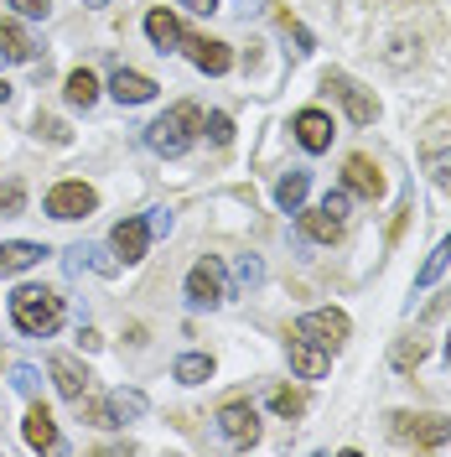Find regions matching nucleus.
<instances>
[{
	"label": "nucleus",
	"instance_id": "nucleus-13",
	"mask_svg": "<svg viewBox=\"0 0 451 457\" xmlns=\"http://www.w3.org/2000/svg\"><path fill=\"white\" fill-rule=\"evenodd\" d=\"M114 255L125 260V265H135V260H145V250H151V228H145V219H119L110 234Z\"/></svg>",
	"mask_w": 451,
	"mask_h": 457
},
{
	"label": "nucleus",
	"instance_id": "nucleus-22",
	"mask_svg": "<svg viewBox=\"0 0 451 457\" xmlns=\"http://www.w3.org/2000/svg\"><path fill=\"white\" fill-rule=\"evenodd\" d=\"M0 53L11 57V62H31L37 47H31V37L16 27V21H0Z\"/></svg>",
	"mask_w": 451,
	"mask_h": 457
},
{
	"label": "nucleus",
	"instance_id": "nucleus-20",
	"mask_svg": "<svg viewBox=\"0 0 451 457\" xmlns=\"http://www.w3.org/2000/svg\"><path fill=\"white\" fill-rule=\"evenodd\" d=\"M307 193H311V171H285L281 182H275V203H281L285 213H296V208H301V203H307Z\"/></svg>",
	"mask_w": 451,
	"mask_h": 457
},
{
	"label": "nucleus",
	"instance_id": "nucleus-39",
	"mask_svg": "<svg viewBox=\"0 0 451 457\" xmlns=\"http://www.w3.org/2000/svg\"><path fill=\"white\" fill-rule=\"evenodd\" d=\"M447 359H451V338H447Z\"/></svg>",
	"mask_w": 451,
	"mask_h": 457
},
{
	"label": "nucleus",
	"instance_id": "nucleus-5",
	"mask_svg": "<svg viewBox=\"0 0 451 457\" xmlns=\"http://www.w3.org/2000/svg\"><path fill=\"white\" fill-rule=\"evenodd\" d=\"M285 353H291V370L301 374V379H322V374L332 370L327 343H316L311 333H301V328H291V333H285Z\"/></svg>",
	"mask_w": 451,
	"mask_h": 457
},
{
	"label": "nucleus",
	"instance_id": "nucleus-36",
	"mask_svg": "<svg viewBox=\"0 0 451 457\" xmlns=\"http://www.w3.org/2000/svg\"><path fill=\"white\" fill-rule=\"evenodd\" d=\"M37 385H42L37 370H31V364H16V390H21V395H37Z\"/></svg>",
	"mask_w": 451,
	"mask_h": 457
},
{
	"label": "nucleus",
	"instance_id": "nucleus-14",
	"mask_svg": "<svg viewBox=\"0 0 451 457\" xmlns=\"http://www.w3.org/2000/svg\"><path fill=\"white\" fill-rule=\"evenodd\" d=\"M342 187L358 193V198H379V193H384V177H379V167H373L368 156H348V162H342Z\"/></svg>",
	"mask_w": 451,
	"mask_h": 457
},
{
	"label": "nucleus",
	"instance_id": "nucleus-19",
	"mask_svg": "<svg viewBox=\"0 0 451 457\" xmlns=\"http://www.w3.org/2000/svg\"><path fill=\"white\" fill-rule=\"evenodd\" d=\"M145 37L156 42V53H182V27L171 11H151L145 16Z\"/></svg>",
	"mask_w": 451,
	"mask_h": 457
},
{
	"label": "nucleus",
	"instance_id": "nucleus-40",
	"mask_svg": "<svg viewBox=\"0 0 451 457\" xmlns=\"http://www.w3.org/2000/svg\"><path fill=\"white\" fill-rule=\"evenodd\" d=\"M0 62H5V53H0Z\"/></svg>",
	"mask_w": 451,
	"mask_h": 457
},
{
	"label": "nucleus",
	"instance_id": "nucleus-4",
	"mask_svg": "<svg viewBox=\"0 0 451 457\" xmlns=\"http://www.w3.org/2000/svg\"><path fill=\"white\" fill-rule=\"evenodd\" d=\"M390 436L415 442V447H441V442H451V421L447 416H410V411H395V416H390Z\"/></svg>",
	"mask_w": 451,
	"mask_h": 457
},
{
	"label": "nucleus",
	"instance_id": "nucleus-9",
	"mask_svg": "<svg viewBox=\"0 0 451 457\" xmlns=\"http://www.w3.org/2000/svg\"><path fill=\"white\" fill-rule=\"evenodd\" d=\"M291 130H296V141H301V151H311V156H322V151H332V114L322 110H301L296 120H291Z\"/></svg>",
	"mask_w": 451,
	"mask_h": 457
},
{
	"label": "nucleus",
	"instance_id": "nucleus-18",
	"mask_svg": "<svg viewBox=\"0 0 451 457\" xmlns=\"http://www.w3.org/2000/svg\"><path fill=\"white\" fill-rule=\"evenodd\" d=\"M53 385H57V395H62V400H73V405H78V400L88 395V370H78L68 353H57V359H53Z\"/></svg>",
	"mask_w": 451,
	"mask_h": 457
},
{
	"label": "nucleus",
	"instance_id": "nucleus-38",
	"mask_svg": "<svg viewBox=\"0 0 451 457\" xmlns=\"http://www.w3.org/2000/svg\"><path fill=\"white\" fill-rule=\"evenodd\" d=\"M11 94H16V88H11L5 79H0V104H11Z\"/></svg>",
	"mask_w": 451,
	"mask_h": 457
},
{
	"label": "nucleus",
	"instance_id": "nucleus-21",
	"mask_svg": "<svg viewBox=\"0 0 451 457\" xmlns=\"http://www.w3.org/2000/svg\"><path fill=\"white\" fill-rule=\"evenodd\" d=\"M62 94H68V104H73V110H88V104L99 99V79H94L88 68H73V73H68V84H62Z\"/></svg>",
	"mask_w": 451,
	"mask_h": 457
},
{
	"label": "nucleus",
	"instance_id": "nucleus-29",
	"mask_svg": "<svg viewBox=\"0 0 451 457\" xmlns=\"http://www.w3.org/2000/svg\"><path fill=\"white\" fill-rule=\"evenodd\" d=\"M21 208H27V187L21 182H5L0 187V219H16Z\"/></svg>",
	"mask_w": 451,
	"mask_h": 457
},
{
	"label": "nucleus",
	"instance_id": "nucleus-26",
	"mask_svg": "<svg viewBox=\"0 0 451 457\" xmlns=\"http://www.w3.org/2000/svg\"><path fill=\"white\" fill-rule=\"evenodd\" d=\"M270 411H275V416H285V421H291V416H301V411H307V395H301V390H270Z\"/></svg>",
	"mask_w": 451,
	"mask_h": 457
},
{
	"label": "nucleus",
	"instance_id": "nucleus-16",
	"mask_svg": "<svg viewBox=\"0 0 451 457\" xmlns=\"http://www.w3.org/2000/svg\"><path fill=\"white\" fill-rule=\"evenodd\" d=\"M21 436H27L31 453H57V427H53V411L47 405H31L27 421H21Z\"/></svg>",
	"mask_w": 451,
	"mask_h": 457
},
{
	"label": "nucleus",
	"instance_id": "nucleus-3",
	"mask_svg": "<svg viewBox=\"0 0 451 457\" xmlns=\"http://www.w3.org/2000/svg\"><path fill=\"white\" fill-rule=\"evenodd\" d=\"M301 213V234L316 239V245H338L342 228H348V187L342 193H327L316 208H296Z\"/></svg>",
	"mask_w": 451,
	"mask_h": 457
},
{
	"label": "nucleus",
	"instance_id": "nucleus-37",
	"mask_svg": "<svg viewBox=\"0 0 451 457\" xmlns=\"http://www.w3.org/2000/svg\"><path fill=\"white\" fill-rule=\"evenodd\" d=\"M176 5H187L193 16H213V11H218V0H176Z\"/></svg>",
	"mask_w": 451,
	"mask_h": 457
},
{
	"label": "nucleus",
	"instance_id": "nucleus-24",
	"mask_svg": "<svg viewBox=\"0 0 451 457\" xmlns=\"http://www.w3.org/2000/svg\"><path fill=\"white\" fill-rule=\"evenodd\" d=\"M425 171H430V182L441 187V193H451V145H425Z\"/></svg>",
	"mask_w": 451,
	"mask_h": 457
},
{
	"label": "nucleus",
	"instance_id": "nucleus-31",
	"mask_svg": "<svg viewBox=\"0 0 451 457\" xmlns=\"http://www.w3.org/2000/svg\"><path fill=\"white\" fill-rule=\"evenodd\" d=\"M114 411H119V421H125V416H141V411H145V395H141V390H114Z\"/></svg>",
	"mask_w": 451,
	"mask_h": 457
},
{
	"label": "nucleus",
	"instance_id": "nucleus-2",
	"mask_svg": "<svg viewBox=\"0 0 451 457\" xmlns=\"http://www.w3.org/2000/svg\"><path fill=\"white\" fill-rule=\"evenodd\" d=\"M198 136H202V110L198 104H171V110L145 130V141H151L156 156H182Z\"/></svg>",
	"mask_w": 451,
	"mask_h": 457
},
{
	"label": "nucleus",
	"instance_id": "nucleus-8",
	"mask_svg": "<svg viewBox=\"0 0 451 457\" xmlns=\"http://www.w3.org/2000/svg\"><path fill=\"white\" fill-rule=\"evenodd\" d=\"M218 431L234 447H254L259 442V411H254L250 400H228L224 411H218Z\"/></svg>",
	"mask_w": 451,
	"mask_h": 457
},
{
	"label": "nucleus",
	"instance_id": "nucleus-6",
	"mask_svg": "<svg viewBox=\"0 0 451 457\" xmlns=\"http://www.w3.org/2000/svg\"><path fill=\"white\" fill-rule=\"evenodd\" d=\"M228 296V276H224V265L213 255H202L193 270H187V302L193 307H218Z\"/></svg>",
	"mask_w": 451,
	"mask_h": 457
},
{
	"label": "nucleus",
	"instance_id": "nucleus-28",
	"mask_svg": "<svg viewBox=\"0 0 451 457\" xmlns=\"http://www.w3.org/2000/svg\"><path fill=\"white\" fill-rule=\"evenodd\" d=\"M390 359H395V370H415V364L425 359V343H421V338H399Z\"/></svg>",
	"mask_w": 451,
	"mask_h": 457
},
{
	"label": "nucleus",
	"instance_id": "nucleus-11",
	"mask_svg": "<svg viewBox=\"0 0 451 457\" xmlns=\"http://www.w3.org/2000/svg\"><path fill=\"white\" fill-rule=\"evenodd\" d=\"M182 53L193 57V68L213 73V79L234 68V53H228V42H213V37H187V31H182Z\"/></svg>",
	"mask_w": 451,
	"mask_h": 457
},
{
	"label": "nucleus",
	"instance_id": "nucleus-34",
	"mask_svg": "<svg viewBox=\"0 0 451 457\" xmlns=\"http://www.w3.org/2000/svg\"><path fill=\"white\" fill-rule=\"evenodd\" d=\"M234 270H239V281H244V286H259V281H265V265H259L254 255H244Z\"/></svg>",
	"mask_w": 451,
	"mask_h": 457
},
{
	"label": "nucleus",
	"instance_id": "nucleus-7",
	"mask_svg": "<svg viewBox=\"0 0 451 457\" xmlns=\"http://www.w3.org/2000/svg\"><path fill=\"white\" fill-rule=\"evenodd\" d=\"M94 208H99V193L88 182H57L47 193V213L53 219H88Z\"/></svg>",
	"mask_w": 451,
	"mask_h": 457
},
{
	"label": "nucleus",
	"instance_id": "nucleus-25",
	"mask_svg": "<svg viewBox=\"0 0 451 457\" xmlns=\"http://www.w3.org/2000/svg\"><path fill=\"white\" fill-rule=\"evenodd\" d=\"M447 265H451V234L436 245V250H430V260H425L421 270H415V286H421V291H425V286H436V276H441Z\"/></svg>",
	"mask_w": 451,
	"mask_h": 457
},
{
	"label": "nucleus",
	"instance_id": "nucleus-30",
	"mask_svg": "<svg viewBox=\"0 0 451 457\" xmlns=\"http://www.w3.org/2000/svg\"><path fill=\"white\" fill-rule=\"evenodd\" d=\"M37 136H47L53 145H68V141H73V130H68L62 120H53V114H37Z\"/></svg>",
	"mask_w": 451,
	"mask_h": 457
},
{
	"label": "nucleus",
	"instance_id": "nucleus-12",
	"mask_svg": "<svg viewBox=\"0 0 451 457\" xmlns=\"http://www.w3.org/2000/svg\"><path fill=\"white\" fill-rule=\"evenodd\" d=\"M301 333H311L316 343H327V348H338V343H348V333H353V322H348V312H338V307H322V312H307L301 322H296Z\"/></svg>",
	"mask_w": 451,
	"mask_h": 457
},
{
	"label": "nucleus",
	"instance_id": "nucleus-35",
	"mask_svg": "<svg viewBox=\"0 0 451 457\" xmlns=\"http://www.w3.org/2000/svg\"><path fill=\"white\" fill-rule=\"evenodd\" d=\"M171 224H176V219H171V208H156V213L145 219V228H151L156 239H167V234H171Z\"/></svg>",
	"mask_w": 451,
	"mask_h": 457
},
{
	"label": "nucleus",
	"instance_id": "nucleus-32",
	"mask_svg": "<svg viewBox=\"0 0 451 457\" xmlns=\"http://www.w3.org/2000/svg\"><path fill=\"white\" fill-rule=\"evenodd\" d=\"M202 130L213 136V145H228V141H234V120H228V114H208V120H202Z\"/></svg>",
	"mask_w": 451,
	"mask_h": 457
},
{
	"label": "nucleus",
	"instance_id": "nucleus-33",
	"mask_svg": "<svg viewBox=\"0 0 451 457\" xmlns=\"http://www.w3.org/2000/svg\"><path fill=\"white\" fill-rule=\"evenodd\" d=\"M11 11H16V16H27V21H47L53 0H11Z\"/></svg>",
	"mask_w": 451,
	"mask_h": 457
},
{
	"label": "nucleus",
	"instance_id": "nucleus-17",
	"mask_svg": "<svg viewBox=\"0 0 451 457\" xmlns=\"http://www.w3.org/2000/svg\"><path fill=\"white\" fill-rule=\"evenodd\" d=\"M47 255V245H37V239H11V245H0V276H21L31 265H42Z\"/></svg>",
	"mask_w": 451,
	"mask_h": 457
},
{
	"label": "nucleus",
	"instance_id": "nucleus-27",
	"mask_svg": "<svg viewBox=\"0 0 451 457\" xmlns=\"http://www.w3.org/2000/svg\"><path fill=\"white\" fill-rule=\"evenodd\" d=\"M78 405H84V416L88 421H94V427H119V411H114V400H78Z\"/></svg>",
	"mask_w": 451,
	"mask_h": 457
},
{
	"label": "nucleus",
	"instance_id": "nucleus-10",
	"mask_svg": "<svg viewBox=\"0 0 451 457\" xmlns=\"http://www.w3.org/2000/svg\"><path fill=\"white\" fill-rule=\"evenodd\" d=\"M327 88H338V99H342V110H348V120H353V125H373V120H379V99H373L368 88H358L348 73H332V79H327Z\"/></svg>",
	"mask_w": 451,
	"mask_h": 457
},
{
	"label": "nucleus",
	"instance_id": "nucleus-41",
	"mask_svg": "<svg viewBox=\"0 0 451 457\" xmlns=\"http://www.w3.org/2000/svg\"><path fill=\"white\" fill-rule=\"evenodd\" d=\"M94 5H99V0H94Z\"/></svg>",
	"mask_w": 451,
	"mask_h": 457
},
{
	"label": "nucleus",
	"instance_id": "nucleus-15",
	"mask_svg": "<svg viewBox=\"0 0 451 457\" xmlns=\"http://www.w3.org/2000/svg\"><path fill=\"white\" fill-rule=\"evenodd\" d=\"M110 94L119 99V104H151V99H156V79H145V73H135V68H114Z\"/></svg>",
	"mask_w": 451,
	"mask_h": 457
},
{
	"label": "nucleus",
	"instance_id": "nucleus-1",
	"mask_svg": "<svg viewBox=\"0 0 451 457\" xmlns=\"http://www.w3.org/2000/svg\"><path fill=\"white\" fill-rule=\"evenodd\" d=\"M11 322L27 338H47V333H57V322H62V296L47 291V286H16L11 291Z\"/></svg>",
	"mask_w": 451,
	"mask_h": 457
},
{
	"label": "nucleus",
	"instance_id": "nucleus-23",
	"mask_svg": "<svg viewBox=\"0 0 451 457\" xmlns=\"http://www.w3.org/2000/svg\"><path fill=\"white\" fill-rule=\"evenodd\" d=\"M171 374L182 379V385H202V379H213V353H182Z\"/></svg>",
	"mask_w": 451,
	"mask_h": 457
},
{
	"label": "nucleus",
	"instance_id": "nucleus-42",
	"mask_svg": "<svg viewBox=\"0 0 451 457\" xmlns=\"http://www.w3.org/2000/svg\"><path fill=\"white\" fill-rule=\"evenodd\" d=\"M0 359H5V353H0Z\"/></svg>",
	"mask_w": 451,
	"mask_h": 457
}]
</instances>
